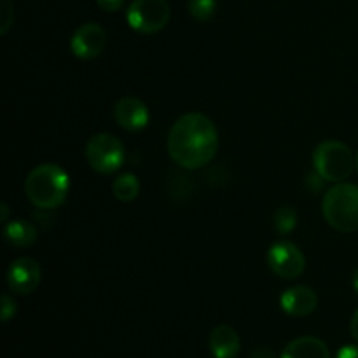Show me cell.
Segmentation results:
<instances>
[{
  "instance_id": "2e32d148",
  "label": "cell",
  "mask_w": 358,
  "mask_h": 358,
  "mask_svg": "<svg viewBox=\"0 0 358 358\" xmlns=\"http://www.w3.org/2000/svg\"><path fill=\"white\" fill-rule=\"evenodd\" d=\"M297 226V213L292 206H280L275 212V229L282 234H289Z\"/></svg>"
},
{
  "instance_id": "9c48e42d",
  "label": "cell",
  "mask_w": 358,
  "mask_h": 358,
  "mask_svg": "<svg viewBox=\"0 0 358 358\" xmlns=\"http://www.w3.org/2000/svg\"><path fill=\"white\" fill-rule=\"evenodd\" d=\"M42 280L41 264L34 257H20L7 269V287L17 296L31 294Z\"/></svg>"
},
{
  "instance_id": "7c38bea8",
  "label": "cell",
  "mask_w": 358,
  "mask_h": 358,
  "mask_svg": "<svg viewBox=\"0 0 358 358\" xmlns=\"http://www.w3.org/2000/svg\"><path fill=\"white\" fill-rule=\"evenodd\" d=\"M210 352L215 358H236L240 353V336L231 325H217L208 338Z\"/></svg>"
},
{
  "instance_id": "277c9868",
  "label": "cell",
  "mask_w": 358,
  "mask_h": 358,
  "mask_svg": "<svg viewBox=\"0 0 358 358\" xmlns=\"http://www.w3.org/2000/svg\"><path fill=\"white\" fill-rule=\"evenodd\" d=\"M357 164V156H353L352 149L346 143L338 140H325L318 143L313 152L315 171L324 178L325 182L346 180L352 175Z\"/></svg>"
},
{
  "instance_id": "8fae6325",
  "label": "cell",
  "mask_w": 358,
  "mask_h": 358,
  "mask_svg": "<svg viewBox=\"0 0 358 358\" xmlns=\"http://www.w3.org/2000/svg\"><path fill=\"white\" fill-rule=\"evenodd\" d=\"M280 306L290 317L303 318L313 313L318 306V297L313 289L306 285H296L287 289L280 297Z\"/></svg>"
},
{
  "instance_id": "4fadbf2b",
  "label": "cell",
  "mask_w": 358,
  "mask_h": 358,
  "mask_svg": "<svg viewBox=\"0 0 358 358\" xmlns=\"http://www.w3.org/2000/svg\"><path fill=\"white\" fill-rule=\"evenodd\" d=\"M280 358H331V352L322 339L303 336L290 341Z\"/></svg>"
},
{
  "instance_id": "5bb4252c",
  "label": "cell",
  "mask_w": 358,
  "mask_h": 358,
  "mask_svg": "<svg viewBox=\"0 0 358 358\" xmlns=\"http://www.w3.org/2000/svg\"><path fill=\"white\" fill-rule=\"evenodd\" d=\"M3 238H6L13 247H30V245H34L35 240H37V227H35L30 220H10V222L3 227Z\"/></svg>"
},
{
  "instance_id": "ffe728a7",
  "label": "cell",
  "mask_w": 358,
  "mask_h": 358,
  "mask_svg": "<svg viewBox=\"0 0 358 358\" xmlns=\"http://www.w3.org/2000/svg\"><path fill=\"white\" fill-rule=\"evenodd\" d=\"M96 6L105 13H115L124 6V0H96Z\"/></svg>"
},
{
  "instance_id": "d4e9b609",
  "label": "cell",
  "mask_w": 358,
  "mask_h": 358,
  "mask_svg": "<svg viewBox=\"0 0 358 358\" xmlns=\"http://www.w3.org/2000/svg\"><path fill=\"white\" fill-rule=\"evenodd\" d=\"M352 283H353V289H355L357 296H358V268L353 271V276H352Z\"/></svg>"
},
{
  "instance_id": "8992f818",
  "label": "cell",
  "mask_w": 358,
  "mask_h": 358,
  "mask_svg": "<svg viewBox=\"0 0 358 358\" xmlns=\"http://www.w3.org/2000/svg\"><path fill=\"white\" fill-rule=\"evenodd\" d=\"M126 20L138 34H157L170 21V6L166 0H133L126 10Z\"/></svg>"
},
{
  "instance_id": "52a82bcc",
  "label": "cell",
  "mask_w": 358,
  "mask_h": 358,
  "mask_svg": "<svg viewBox=\"0 0 358 358\" xmlns=\"http://www.w3.org/2000/svg\"><path fill=\"white\" fill-rule=\"evenodd\" d=\"M269 269L283 280H296L306 269V259L299 247L290 241H276L266 255Z\"/></svg>"
},
{
  "instance_id": "d6986e66",
  "label": "cell",
  "mask_w": 358,
  "mask_h": 358,
  "mask_svg": "<svg viewBox=\"0 0 358 358\" xmlns=\"http://www.w3.org/2000/svg\"><path fill=\"white\" fill-rule=\"evenodd\" d=\"M16 315V301L10 296H2V322H9Z\"/></svg>"
},
{
  "instance_id": "9a60e30c",
  "label": "cell",
  "mask_w": 358,
  "mask_h": 358,
  "mask_svg": "<svg viewBox=\"0 0 358 358\" xmlns=\"http://www.w3.org/2000/svg\"><path fill=\"white\" fill-rule=\"evenodd\" d=\"M112 192L115 198L122 203H129L136 199L140 194V182L136 175L133 173H122L112 182Z\"/></svg>"
},
{
  "instance_id": "484cf974",
  "label": "cell",
  "mask_w": 358,
  "mask_h": 358,
  "mask_svg": "<svg viewBox=\"0 0 358 358\" xmlns=\"http://www.w3.org/2000/svg\"><path fill=\"white\" fill-rule=\"evenodd\" d=\"M355 168H357V173H358V152H357V164H355Z\"/></svg>"
},
{
  "instance_id": "5b68a950",
  "label": "cell",
  "mask_w": 358,
  "mask_h": 358,
  "mask_svg": "<svg viewBox=\"0 0 358 358\" xmlns=\"http://www.w3.org/2000/svg\"><path fill=\"white\" fill-rule=\"evenodd\" d=\"M126 157L124 145L110 133H96L86 143V159L94 171L112 175L122 166Z\"/></svg>"
},
{
  "instance_id": "30bf717a",
  "label": "cell",
  "mask_w": 358,
  "mask_h": 358,
  "mask_svg": "<svg viewBox=\"0 0 358 358\" xmlns=\"http://www.w3.org/2000/svg\"><path fill=\"white\" fill-rule=\"evenodd\" d=\"M114 119L126 131H142L149 124V108L140 98L124 96L115 103Z\"/></svg>"
},
{
  "instance_id": "ba28073f",
  "label": "cell",
  "mask_w": 358,
  "mask_h": 358,
  "mask_svg": "<svg viewBox=\"0 0 358 358\" xmlns=\"http://www.w3.org/2000/svg\"><path fill=\"white\" fill-rule=\"evenodd\" d=\"M107 45V31L94 21L84 23L73 31L70 49L79 59H94L103 52Z\"/></svg>"
},
{
  "instance_id": "6da1fadb",
  "label": "cell",
  "mask_w": 358,
  "mask_h": 358,
  "mask_svg": "<svg viewBox=\"0 0 358 358\" xmlns=\"http://www.w3.org/2000/svg\"><path fill=\"white\" fill-rule=\"evenodd\" d=\"M168 154L184 170H199L215 157L219 133L210 117L189 112L178 117L168 133Z\"/></svg>"
},
{
  "instance_id": "cb8c5ba5",
  "label": "cell",
  "mask_w": 358,
  "mask_h": 358,
  "mask_svg": "<svg viewBox=\"0 0 358 358\" xmlns=\"http://www.w3.org/2000/svg\"><path fill=\"white\" fill-rule=\"evenodd\" d=\"M0 208H2V217H0V220H2V222H6L7 215H9V206H7L6 203H2V206H0Z\"/></svg>"
},
{
  "instance_id": "e0dca14e",
  "label": "cell",
  "mask_w": 358,
  "mask_h": 358,
  "mask_svg": "<svg viewBox=\"0 0 358 358\" xmlns=\"http://www.w3.org/2000/svg\"><path fill=\"white\" fill-rule=\"evenodd\" d=\"M189 14L198 21H208L215 16V0H189Z\"/></svg>"
},
{
  "instance_id": "7a4b0ae2",
  "label": "cell",
  "mask_w": 358,
  "mask_h": 358,
  "mask_svg": "<svg viewBox=\"0 0 358 358\" xmlns=\"http://www.w3.org/2000/svg\"><path fill=\"white\" fill-rule=\"evenodd\" d=\"M70 191L69 173L59 164L35 166L24 180V194L38 210H55L65 203Z\"/></svg>"
},
{
  "instance_id": "603a6c76",
  "label": "cell",
  "mask_w": 358,
  "mask_h": 358,
  "mask_svg": "<svg viewBox=\"0 0 358 358\" xmlns=\"http://www.w3.org/2000/svg\"><path fill=\"white\" fill-rule=\"evenodd\" d=\"M350 331H352V336L358 341V310L355 311L352 318V324H350Z\"/></svg>"
},
{
  "instance_id": "7402d4cb",
  "label": "cell",
  "mask_w": 358,
  "mask_h": 358,
  "mask_svg": "<svg viewBox=\"0 0 358 358\" xmlns=\"http://www.w3.org/2000/svg\"><path fill=\"white\" fill-rule=\"evenodd\" d=\"M250 358H276V355L269 348H257Z\"/></svg>"
},
{
  "instance_id": "44dd1931",
  "label": "cell",
  "mask_w": 358,
  "mask_h": 358,
  "mask_svg": "<svg viewBox=\"0 0 358 358\" xmlns=\"http://www.w3.org/2000/svg\"><path fill=\"white\" fill-rule=\"evenodd\" d=\"M336 358H358V346L357 345H346L338 352Z\"/></svg>"
},
{
  "instance_id": "3957f363",
  "label": "cell",
  "mask_w": 358,
  "mask_h": 358,
  "mask_svg": "<svg viewBox=\"0 0 358 358\" xmlns=\"http://www.w3.org/2000/svg\"><path fill=\"white\" fill-rule=\"evenodd\" d=\"M322 213L329 226L339 233L358 231V185L339 182L329 189L322 203Z\"/></svg>"
},
{
  "instance_id": "ac0fdd59",
  "label": "cell",
  "mask_w": 358,
  "mask_h": 358,
  "mask_svg": "<svg viewBox=\"0 0 358 358\" xmlns=\"http://www.w3.org/2000/svg\"><path fill=\"white\" fill-rule=\"evenodd\" d=\"M14 23V6L10 0H0V34L6 35Z\"/></svg>"
}]
</instances>
